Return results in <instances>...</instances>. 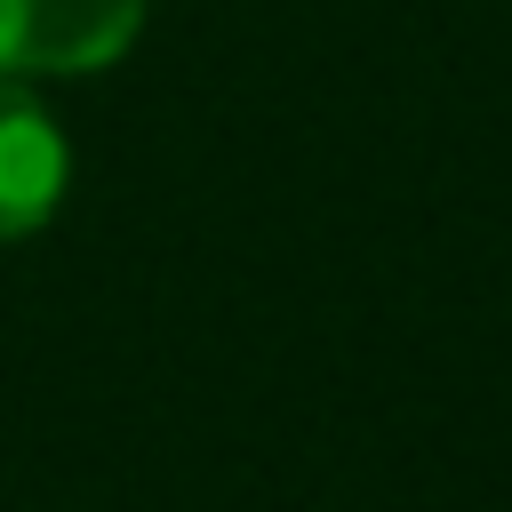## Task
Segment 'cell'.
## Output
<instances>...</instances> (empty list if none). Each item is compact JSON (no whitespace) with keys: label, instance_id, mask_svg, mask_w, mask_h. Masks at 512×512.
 <instances>
[{"label":"cell","instance_id":"obj_1","mask_svg":"<svg viewBox=\"0 0 512 512\" xmlns=\"http://www.w3.org/2000/svg\"><path fill=\"white\" fill-rule=\"evenodd\" d=\"M144 24V0H0V80L8 72H96Z\"/></svg>","mask_w":512,"mask_h":512},{"label":"cell","instance_id":"obj_2","mask_svg":"<svg viewBox=\"0 0 512 512\" xmlns=\"http://www.w3.org/2000/svg\"><path fill=\"white\" fill-rule=\"evenodd\" d=\"M56 200H64V136L16 80H0V240L40 232Z\"/></svg>","mask_w":512,"mask_h":512}]
</instances>
